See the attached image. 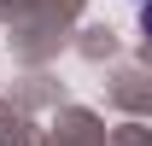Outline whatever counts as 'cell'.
<instances>
[{
  "mask_svg": "<svg viewBox=\"0 0 152 146\" xmlns=\"http://www.w3.org/2000/svg\"><path fill=\"white\" fill-rule=\"evenodd\" d=\"M146 35H152V0H146Z\"/></svg>",
  "mask_w": 152,
  "mask_h": 146,
  "instance_id": "obj_1",
  "label": "cell"
}]
</instances>
